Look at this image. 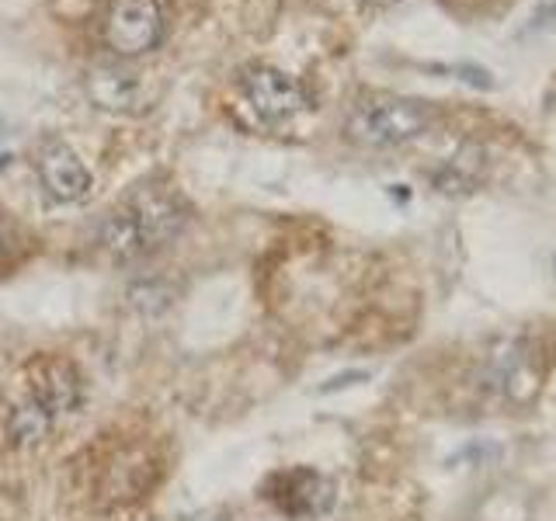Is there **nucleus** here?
Masks as SVG:
<instances>
[{
  "label": "nucleus",
  "mask_w": 556,
  "mask_h": 521,
  "mask_svg": "<svg viewBox=\"0 0 556 521\" xmlns=\"http://www.w3.org/2000/svg\"><path fill=\"white\" fill-rule=\"evenodd\" d=\"M185 208L161 185H136L101 223L104 251L118 260H139L181 233Z\"/></svg>",
  "instance_id": "1"
},
{
  "label": "nucleus",
  "mask_w": 556,
  "mask_h": 521,
  "mask_svg": "<svg viewBox=\"0 0 556 521\" xmlns=\"http://www.w3.org/2000/svg\"><path fill=\"white\" fill-rule=\"evenodd\" d=\"M428 122L431 115L421 101L400 94H365L348 115V136L362 147L387 150L417 139L428 129Z\"/></svg>",
  "instance_id": "2"
},
{
  "label": "nucleus",
  "mask_w": 556,
  "mask_h": 521,
  "mask_svg": "<svg viewBox=\"0 0 556 521\" xmlns=\"http://www.w3.org/2000/svg\"><path fill=\"white\" fill-rule=\"evenodd\" d=\"M28 399L52 421L77 414L84 407V379L77 365L60 355H39L28 365Z\"/></svg>",
  "instance_id": "3"
},
{
  "label": "nucleus",
  "mask_w": 556,
  "mask_h": 521,
  "mask_svg": "<svg viewBox=\"0 0 556 521\" xmlns=\"http://www.w3.org/2000/svg\"><path fill=\"white\" fill-rule=\"evenodd\" d=\"M164 35V14L156 0H112L104 17V42L118 56H139L150 52Z\"/></svg>",
  "instance_id": "4"
},
{
  "label": "nucleus",
  "mask_w": 556,
  "mask_h": 521,
  "mask_svg": "<svg viewBox=\"0 0 556 521\" xmlns=\"http://www.w3.org/2000/svg\"><path fill=\"white\" fill-rule=\"evenodd\" d=\"M87 94H91V101L104 112L136 115V112H147L153 104L156 87L143 69L104 63V66H94L91 74H87Z\"/></svg>",
  "instance_id": "5"
},
{
  "label": "nucleus",
  "mask_w": 556,
  "mask_h": 521,
  "mask_svg": "<svg viewBox=\"0 0 556 521\" xmlns=\"http://www.w3.org/2000/svg\"><path fill=\"white\" fill-rule=\"evenodd\" d=\"M265 497L289 518H317L334 504V486L317 469H286L265 483Z\"/></svg>",
  "instance_id": "6"
},
{
  "label": "nucleus",
  "mask_w": 556,
  "mask_h": 521,
  "mask_svg": "<svg viewBox=\"0 0 556 521\" xmlns=\"http://www.w3.org/2000/svg\"><path fill=\"white\" fill-rule=\"evenodd\" d=\"M243 98L265 122H286L306 109L303 84L275 66H254L243 74Z\"/></svg>",
  "instance_id": "7"
},
{
  "label": "nucleus",
  "mask_w": 556,
  "mask_h": 521,
  "mask_svg": "<svg viewBox=\"0 0 556 521\" xmlns=\"http://www.w3.org/2000/svg\"><path fill=\"white\" fill-rule=\"evenodd\" d=\"M35 170H39V181L49 199L80 202L91 195V170L84 167V161L63 143V139H46V143L35 150Z\"/></svg>",
  "instance_id": "8"
},
{
  "label": "nucleus",
  "mask_w": 556,
  "mask_h": 521,
  "mask_svg": "<svg viewBox=\"0 0 556 521\" xmlns=\"http://www.w3.org/2000/svg\"><path fill=\"white\" fill-rule=\"evenodd\" d=\"M156 476V466L147 452L139 448H115L109 459H104V469H98V500L101 504H126L139 494L150 491V483Z\"/></svg>",
  "instance_id": "9"
},
{
  "label": "nucleus",
  "mask_w": 556,
  "mask_h": 521,
  "mask_svg": "<svg viewBox=\"0 0 556 521\" xmlns=\"http://www.w3.org/2000/svg\"><path fill=\"white\" fill-rule=\"evenodd\" d=\"M486 178V153L477 143H466L459 153H452L445 167L434 174V185L448 195H463V191L480 188Z\"/></svg>",
  "instance_id": "10"
},
{
  "label": "nucleus",
  "mask_w": 556,
  "mask_h": 521,
  "mask_svg": "<svg viewBox=\"0 0 556 521\" xmlns=\"http://www.w3.org/2000/svg\"><path fill=\"white\" fill-rule=\"evenodd\" d=\"M497 386L504 390V396L515 399V404H526L532 399L535 386H539V372L529 365L526 352H511L497 358Z\"/></svg>",
  "instance_id": "11"
},
{
  "label": "nucleus",
  "mask_w": 556,
  "mask_h": 521,
  "mask_svg": "<svg viewBox=\"0 0 556 521\" xmlns=\"http://www.w3.org/2000/svg\"><path fill=\"white\" fill-rule=\"evenodd\" d=\"M52 417L46 410H39L28 399V404L22 407H11L8 410V439L17 445V448H31V445H42L49 439V431H52Z\"/></svg>",
  "instance_id": "12"
}]
</instances>
